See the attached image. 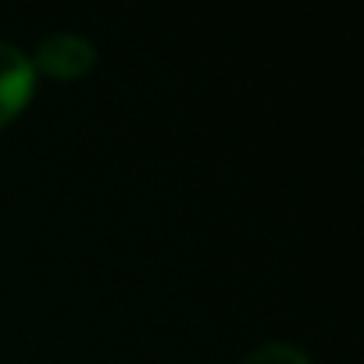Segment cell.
Returning a JSON list of instances; mask_svg holds the SVG:
<instances>
[{
  "label": "cell",
  "mask_w": 364,
  "mask_h": 364,
  "mask_svg": "<svg viewBox=\"0 0 364 364\" xmlns=\"http://www.w3.org/2000/svg\"><path fill=\"white\" fill-rule=\"evenodd\" d=\"M33 86H36L33 58L22 47L0 40V125L26 107V100L33 97Z\"/></svg>",
  "instance_id": "obj_2"
},
{
  "label": "cell",
  "mask_w": 364,
  "mask_h": 364,
  "mask_svg": "<svg viewBox=\"0 0 364 364\" xmlns=\"http://www.w3.org/2000/svg\"><path fill=\"white\" fill-rule=\"evenodd\" d=\"M97 61V47L79 36V33H54L40 43L36 58H33V68L54 75V79H75L82 72H90Z\"/></svg>",
  "instance_id": "obj_1"
},
{
  "label": "cell",
  "mask_w": 364,
  "mask_h": 364,
  "mask_svg": "<svg viewBox=\"0 0 364 364\" xmlns=\"http://www.w3.org/2000/svg\"><path fill=\"white\" fill-rule=\"evenodd\" d=\"M240 364H311V357L293 343H261Z\"/></svg>",
  "instance_id": "obj_3"
}]
</instances>
